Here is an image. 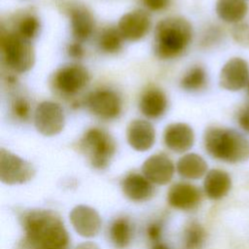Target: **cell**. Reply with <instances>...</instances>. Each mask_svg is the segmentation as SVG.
<instances>
[{"instance_id":"obj_9","label":"cell","mask_w":249,"mask_h":249,"mask_svg":"<svg viewBox=\"0 0 249 249\" xmlns=\"http://www.w3.org/2000/svg\"><path fill=\"white\" fill-rule=\"evenodd\" d=\"M62 10L70 20L71 33L77 42L88 40L93 33L95 20L91 12L77 1H63Z\"/></svg>"},{"instance_id":"obj_6","label":"cell","mask_w":249,"mask_h":249,"mask_svg":"<svg viewBox=\"0 0 249 249\" xmlns=\"http://www.w3.org/2000/svg\"><path fill=\"white\" fill-rule=\"evenodd\" d=\"M90 81L88 69L77 63L67 64L57 69L52 80L53 89L62 95L71 96L85 89Z\"/></svg>"},{"instance_id":"obj_28","label":"cell","mask_w":249,"mask_h":249,"mask_svg":"<svg viewBox=\"0 0 249 249\" xmlns=\"http://www.w3.org/2000/svg\"><path fill=\"white\" fill-rule=\"evenodd\" d=\"M12 114L18 121H27L30 117L31 107L29 102L22 96H18L14 99L11 105Z\"/></svg>"},{"instance_id":"obj_10","label":"cell","mask_w":249,"mask_h":249,"mask_svg":"<svg viewBox=\"0 0 249 249\" xmlns=\"http://www.w3.org/2000/svg\"><path fill=\"white\" fill-rule=\"evenodd\" d=\"M65 117L61 106L53 101H43L36 107L34 124L36 129L45 136L58 134L64 127Z\"/></svg>"},{"instance_id":"obj_30","label":"cell","mask_w":249,"mask_h":249,"mask_svg":"<svg viewBox=\"0 0 249 249\" xmlns=\"http://www.w3.org/2000/svg\"><path fill=\"white\" fill-rule=\"evenodd\" d=\"M236 122L242 130L249 133V103L239 108L236 114Z\"/></svg>"},{"instance_id":"obj_32","label":"cell","mask_w":249,"mask_h":249,"mask_svg":"<svg viewBox=\"0 0 249 249\" xmlns=\"http://www.w3.org/2000/svg\"><path fill=\"white\" fill-rule=\"evenodd\" d=\"M67 53L69 56L75 59H80L84 56V48L80 44V42H74L68 45L67 47Z\"/></svg>"},{"instance_id":"obj_13","label":"cell","mask_w":249,"mask_h":249,"mask_svg":"<svg viewBox=\"0 0 249 249\" xmlns=\"http://www.w3.org/2000/svg\"><path fill=\"white\" fill-rule=\"evenodd\" d=\"M70 221L74 230L84 237L95 236L101 228L99 214L86 205L74 207L70 213Z\"/></svg>"},{"instance_id":"obj_34","label":"cell","mask_w":249,"mask_h":249,"mask_svg":"<svg viewBox=\"0 0 249 249\" xmlns=\"http://www.w3.org/2000/svg\"><path fill=\"white\" fill-rule=\"evenodd\" d=\"M76 249H98V247L91 242H85L76 247Z\"/></svg>"},{"instance_id":"obj_21","label":"cell","mask_w":249,"mask_h":249,"mask_svg":"<svg viewBox=\"0 0 249 249\" xmlns=\"http://www.w3.org/2000/svg\"><path fill=\"white\" fill-rule=\"evenodd\" d=\"M215 10L222 20L238 23L247 15L248 3L246 0H217Z\"/></svg>"},{"instance_id":"obj_31","label":"cell","mask_w":249,"mask_h":249,"mask_svg":"<svg viewBox=\"0 0 249 249\" xmlns=\"http://www.w3.org/2000/svg\"><path fill=\"white\" fill-rule=\"evenodd\" d=\"M143 5L150 11L160 12L170 5V0H141Z\"/></svg>"},{"instance_id":"obj_2","label":"cell","mask_w":249,"mask_h":249,"mask_svg":"<svg viewBox=\"0 0 249 249\" xmlns=\"http://www.w3.org/2000/svg\"><path fill=\"white\" fill-rule=\"evenodd\" d=\"M193 39V27L182 17H169L158 22L155 29V54L160 59L180 56Z\"/></svg>"},{"instance_id":"obj_27","label":"cell","mask_w":249,"mask_h":249,"mask_svg":"<svg viewBox=\"0 0 249 249\" xmlns=\"http://www.w3.org/2000/svg\"><path fill=\"white\" fill-rule=\"evenodd\" d=\"M204 238V231L198 224H192L187 228L185 242L187 249H197Z\"/></svg>"},{"instance_id":"obj_24","label":"cell","mask_w":249,"mask_h":249,"mask_svg":"<svg viewBox=\"0 0 249 249\" xmlns=\"http://www.w3.org/2000/svg\"><path fill=\"white\" fill-rule=\"evenodd\" d=\"M110 238L119 249L126 248L131 240V227L127 219L119 218L110 228Z\"/></svg>"},{"instance_id":"obj_36","label":"cell","mask_w":249,"mask_h":249,"mask_svg":"<svg viewBox=\"0 0 249 249\" xmlns=\"http://www.w3.org/2000/svg\"><path fill=\"white\" fill-rule=\"evenodd\" d=\"M247 86H248V92H249V82H248V85H247Z\"/></svg>"},{"instance_id":"obj_7","label":"cell","mask_w":249,"mask_h":249,"mask_svg":"<svg viewBox=\"0 0 249 249\" xmlns=\"http://www.w3.org/2000/svg\"><path fill=\"white\" fill-rule=\"evenodd\" d=\"M90 113L101 120L117 119L123 110L121 96L110 89H97L91 91L86 100Z\"/></svg>"},{"instance_id":"obj_23","label":"cell","mask_w":249,"mask_h":249,"mask_svg":"<svg viewBox=\"0 0 249 249\" xmlns=\"http://www.w3.org/2000/svg\"><path fill=\"white\" fill-rule=\"evenodd\" d=\"M124 38L118 27L108 26L102 29L98 36V47L106 53H116L123 48Z\"/></svg>"},{"instance_id":"obj_8","label":"cell","mask_w":249,"mask_h":249,"mask_svg":"<svg viewBox=\"0 0 249 249\" xmlns=\"http://www.w3.org/2000/svg\"><path fill=\"white\" fill-rule=\"evenodd\" d=\"M35 169L25 160L11 152L0 150V179L8 185L25 183L33 178Z\"/></svg>"},{"instance_id":"obj_1","label":"cell","mask_w":249,"mask_h":249,"mask_svg":"<svg viewBox=\"0 0 249 249\" xmlns=\"http://www.w3.org/2000/svg\"><path fill=\"white\" fill-rule=\"evenodd\" d=\"M24 236L18 249H68L69 236L60 218L50 210H31L22 217Z\"/></svg>"},{"instance_id":"obj_18","label":"cell","mask_w":249,"mask_h":249,"mask_svg":"<svg viewBox=\"0 0 249 249\" xmlns=\"http://www.w3.org/2000/svg\"><path fill=\"white\" fill-rule=\"evenodd\" d=\"M139 109L141 113L149 119L160 118L167 109L165 93L158 88L147 89L140 97Z\"/></svg>"},{"instance_id":"obj_17","label":"cell","mask_w":249,"mask_h":249,"mask_svg":"<svg viewBox=\"0 0 249 249\" xmlns=\"http://www.w3.org/2000/svg\"><path fill=\"white\" fill-rule=\"evenodd\" d=\"M167 199L169 204L175 208L191 210L199 204L201 193L198 188L192 184L176 183L169 189Z\"/></svg>"},{"instance_id":"obj_25","label":"cell","mask_w":249,"mask_h":249,"mask_svg":"<svg viewBox=\"0 0 249 249\" xmlns=\"http://www.w3.org/2000/svg\"><path fill=\"white\" fill-rule=\"evenodd\" d=\"M207 73L202 66H193L181 79V87L188 91H197L205 88Z\"/></svg>"},{"instance_id":"obj_33","label":"cell","mask_w":249,"mask_h":249,"mask_svg":"<svg viewBox=\"0 0 249 249\" xmlns=\"http://www.w3.org/2000/svg\"><path fill=\"white\" fill-rule=\"evenodd\" d=\"M147 232H148V235L151 239H158L160 235V226L158 225H151L148 230H147Z\"/></svg>"},{"instance_id":"obj_16","label":"cell","mask_w":249,"mask_h":249,"mask_svg":"<svg viewBox=\"0 0 249 249\" xmlns=\"http://www.w3.org/2000/svg\"><path fill=\"white\" fill-rule=\"evenodd\" d=\"M126 138L131 148L144 152L153 147L156 140V131L150 122L136 119L129 123L126 128Z\"/></svg>"},{"instance_id":"obj_19","label":"cell","mask_w":249,"mask_h":249,"mask_svg":"<svg viewBox=\"0 0 249 249\" xmlns=\"http://www.w3.org/2000/svg\"><path fill=\"white\" fill-rule=\"evenodd\" d=\"M231 187V179L228 172L222 169H211L204 178L203 189L205 195L210 199H220L224 197Z\"/></svg>"},{"instance_id":"obj_22","label":"cell","mask_w":249,"mask_h":249,"mask_svg":"<svg viewBox=\"0 0 249 249\" xmlns=\"http://www.w3.org/2000/svg\"><path fill=\"white\" fill-rule=\"evenodd\" d=\"M177 171L186 179H199L206 174L207 163L197 154H187L178 160Z\"/></svg>"},{"instance_id":"obj_12","label":"cell","mask_w":249,"mask_h":249,"mask_svg":"<svg viewBox=\"0 0 249 249\" xmlns=\"http://www.w3.org/2000/svg\"><path fill=\"white\" fill-rule=\"evenodd\" d=\"M151 24L152 20L147 12L134 10L124 14L120 18L117 27L124 40L134 42L146 36Z\"/></svg>"},{"instance_id":"obj_11","label":"cell","mask_w":249,"mask_h":249,"mask_svg":"<svg viewBox=\"0 0 249 249\" xmlns=\"http://www.w3.org/2000/svg\"><path fill=\"white\" fill-rule=\"evenodd\" d=\"M248 82L249 66L247 61L241 57L229 59L220 72V86L227 90H240L248 85Z\"/></svg>"},{"instance_id":"obj_20","label":"cell","mask_w":249,"mask_h":249,"mask_svg":"<svg viewBox=\"0 0 249 249\" xmlns=\"http://www.w3.org/2000/svg\"><path fill=\"white\" fill-rule=\"evenodd\" d=\"M145 176L138 173L128 174L122 183L124 194L133 201H143L152 196L154 188Z\"/></svg>"},{"instance_id":"obj_26","label":"cell","mask_w":249,"mask_h":249,"mask_svg":"<svg viewBox=\"0 0 249 249\" xmlns=\"http://www.w3.org/2000/svg\"><path fill=\"white\" fill-rule=\"evenodd\" d=\"M40 30V20L39 18L32 14H27L21 17L18 21L16 24V30L17 34L19 36L31 41L34 39Z\"/></svg>"},{"instance_id":"obj_3","label":"cell","mask_w":249,"mask_h":249,"mask_svg":"<svg viewBox=\"0 0 249 249\" xmlns=\"http://www.w3.org/2000/svg\"><path fill=\"white\" fill-rule=\"evenodd\" d=\"M203 142L206 152L218 160L237 163L249 159V141L234 129L208 127L204 132Z\"/></svg>"},{"instance_id":"obj_5","label":"cell","mask_w":249,"mask_h":249,"mask_svg":"<svg viewBox=\"0 0 249 249\" xmlns=\"http://www.w3.org/2000/svg\"><path fill=\"white\" fill-rule=\"evenodd\" d=\"M80 149L94 168L103 169L116 153V142L106 130L91 127L81 138Z\"/></svg>"},{"instance_id":"obj_15","label":"cell","mask_w":249,"mask_h":249,"mask_svg":"<svg viewBox=\"0 0 249 249\" xmlns=\"http://www.w3.org/2000/svg\"><path fill=\"white\" fill-rule=\"evenodd\" d=\"M163 141L169 150L175 153H184L193 147L195 133L189 124L174 123L165 127Z\"/></svg>"},{"instance_id":"obj_29","label":"cell","mask_w":249,"mask_h":249,"mask_svg":"<svg viewBox=\"0 0 249 249\" xmlns=\"http://www.w3.org/2000/svg\"><path fill=\"white\" fill-rule=\"evenodd\" d=\"M232 38L241 46L249 47V24L236 23L231 29Z\"/></svg>"},{"instance_id":"obj_4","label":"cell","mask_w":249,"mask_h":249,"mask_svg":"<svg viewBox=\"0 0 249 249\" xmlns=\"http://www.w3.org/2000/svg\"><path fill=\"white\" fill-rule=\"evenodd\" d=\"M1 55L5 65L17 73L29 71L35 63V52L31 42L15 31H1Z\"/></svg>"},{"instance_id":"obj_14","label":"cell","mask_w":249,"mask_h":249,"mask_svg":"<svg viewBox=\"0 0 249 249\" xmlns=\"http://www.w3.org/2000/svg\"><path fill=\"white\" fill-rule=\"evenodd\" d=\"M144 176L158 185L167 184L174 173L172 160L164 154H156L149 157L142 165Z\"/></svg>"},{"instance_id":"obj_35","label":"cell","mask_w":249,"mask_h":249,"mask_svg":"<svg viewBox=\"0 0 249 249\" xmlns=\"http://www.w3.org/2000/svg\"><path fill=\"white\" fill-rule=\"evenodd\" d=\"M153 249H168L164 244H161V243H159L157 244Z\"/></svg>"}]
</instances>
